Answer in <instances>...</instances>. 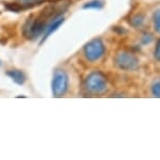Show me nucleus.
Segmentation results:
<instances>
[{"label": "nucleus", "mask_w": 160, "mask_h": 160, "mask_svg": "<svg viewBox=\"0 0 160 160\" xmlns=\"http://www.w3.org/2000/svg\"><path fill=\"white\" fill-rule=\"evenodd\" d=\"M48 20L44 19L40 15L37 18H28L23 26V36L29 40H35L43 34L48 25Z\"/></svg>", "instance_id": "f257e3e1"}, {"label": "nucleus", "mask_w": 160, "mask_h": 160, "mask_svg": "<svg viewBox=\"0 0 160 160\" xmlns=\"http://www.w3.org/2000/svg\"><path fill=\"white\" fill-rule=\"evenodd\" d=\"M85 88L92 94H101L107 89V78L101 71H93L86 78Z\"/></svg>", "instance_id": "f03ea898"}, {"label": "nucleus", "mask_w": 160, "mask_h": 160, "mask_svg": "<svg viewBox=\"0 0 160 160\" xmlns=\"http://www.w3.org/2000/svg\"><path fill=\"white\" fill-rule=\"evenodd\" d=\"M69 78L63 69H57L53 73V78L51 82V90L53 98H62L68 89Z\"/></svg>", "instance_id": "7ed1b4c3"}, {"label": "nucleus", "mask_w": 160, "mask_h": 160, "mask_svg": "<svg viewBox=\"0 0 160 160\" xmlns=\"http://www.w3.org/2000/svg\"><path fill=\"white\" fill-rule=\"evenodd\" d=\"M106 52L105 45L101 39L96 38L88 42L84 46V55L89 62H96L104 57Z\"/></svg>", "instance_id": "20e7f679"}, {"label": "nucleus", "mask_w": 160, "mask_h": 160, "mask_svg": "<svg viewBox=\"0 0 160 160\" xmlns=\"http://www.w3.org/2000/svg\"><path fill=\"white\" fill-rule=\"evenodd\" d=\"M115 61V65L122 70H135L138 65H139V60L136 56H134L131 52L128 51H122L118 52L114 59Z\"/></svg>", "instance_id": "39448f33"}, {"label": "nucleus", "mask_w": 160, "mask_h": 160, "mask_svg": "<svg viewBox=\"0 0 160 160\" xmlns=\"http://www.w3.org/2000/svg\"><path fill=\"white\" fill-rule=\"evenodd\" d=\"M64 21H65L64 17H59V18H56L55 20H52V22H51L50 24H48L46 29H45V32H44L43 38H42V40H41V44H43L44 42L49 38V36L52 34V32H55L57 29H58L60 26L64 23Z\"/></svg>", "instance_id": "423d86ee"}, {"label": "nucleus", "mask_w": 160, "mask_h": 160, "mask_svg": "<svg viewBox=\"0 0 160 160\" xmlns=\"http://www.w3.org/2000/svg\"><path fill=\"white\" fill-rule=\"evenodd\" d=\"M7 75L13 80V82L18 84V85H23L26 81V77L24 74V72L19 70V69H11V70H8Z\"/></svg>", "instance_id": "0eeeda50"}, {"label": "nucleus", "mask_w": 160, "mask_h": 160, "mask_svg": "<svg viewBox=\"0 0 160 160\" xmlns=\"http://www.w3.org/2000/svg\"><path fill=\"white\" fill-rule=\"evenodd\" d=\"M104 7V2L101 0H91V1L87 2L84 4L83 8H93V10H101Z\"/></svg>", "instance_id": "6e6552de"}, {"label": "nucleus", "mask_w": 160, "mask_h": 160, "mask_svg": "<svg viewBox=\"0 0 160 160\" xmlns=\"http://www.w3.org/2000/svg\"><path fill=\"white\" fill-rule=\"evenodd\" d=\"M153 22H154V28L155 31L160 34V10L156 11L153 16Z\"/></svg>", "instance_id": "1a4fd4ad"}, {"label": "nucleus", "mask_w": 160, "mask_h": 160, "mask_svg": "<svg viewBox=\"0 0 160 160\" xmlns=\"http://www.w3.org/2000/svg\"><path fill=\"white\" fill-rule=\"evenodd\" d=\"M130 23H131L132 26H134V28H138V26H140L141 24L143 23V16H141V15H136L135 17H133L131 21H130Z\"/></svg>", "instance_id": "9d476101"}, {"label": "nucleus", "mask_w": 160, "mask_h": 160, "mask_svg": "<svg viewBox=\"0 0 160 160\" xmlns=\"http://www.w3.org/2000/svg\"><path fill=\"white\" fill-rule=\"evenodd\" d=\"M152 93L156 98H160V80L156 81L152 85Z\"/></svg>", "instance_id": "9b49d317"}, {"label": "nucleus", "mask_w": 160, "mask_h": 160, "mask_svg": "<svg viewBox=\"0 0 160 160\" xmlns=\"http://www.w3.org/2000/svg\"><path fill=\"white\" fill-rule=\"evenodd\" d=\"M154 57L157 61L160 62V40L157 42L156 44V47H155V50H154Z\"/></svg>", "instance_id": "f8f14e48"}, {"label": "nucleus", "mask_w": 160, "mask_h": 160, "mask_svg": "<svg viewBox=\"0 0 160 160\" xmlns=\"http://www.w3.org/2000/svg\"><path fill=\"white\" fill-rule=\"evenodd\" d=\"M152 36H151V35H149V34H148V35H144V37H143V39H142V43H144V44H149L150 43V42L151 41H152Z\"/></svg>", "instance_id": "ddd939ff"}, {"label": "nucleus", "mask_w": 160, "mask_h": 160, "mask_svg": "<svg viewBox=\"0 0 160 160\" xmlns=\"http://www.w3.org/2000/svg\"><path fill=\"white\" fill-rule=\"evenodd\" d=\"M21 2H35V1H40V0H19Z\"/></svg>", "instance_id": "4468645a"}, {"label": "nucleus", "mask_w": 160, "mask_h": 160, "mask_svg": "<svg viewBox=\"0 0 160 160\" xmlns=\"http://www.w3.org/2000/svg\"><path fill=\"white\" fill-rule=\"evenodd\" d=\"M0 65H1V62H0Z\"/></svg>", "instance_id": "2eb2a0df"}]
</instances>
